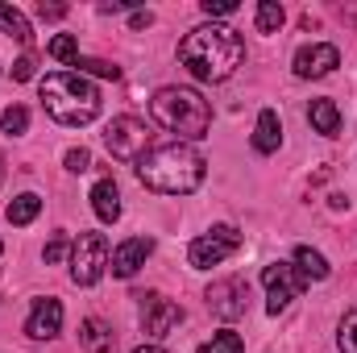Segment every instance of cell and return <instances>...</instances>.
Wrapping results in <instances>:
<instances>
[{"label": "cell", "mask_w": 357, "mask_h": 353, "mask_svg": "<svg viewBox=\"0 0 357 353\" xmlns=\"http://www.w3.org/2000/svg\"><path fill=\"white\" fill-rule=\"evenodd\" d=\"M178 63L199 84H225L245 63V42L229 25H199L178 42Z\"/></svg>", "instance_id": "cell-1"}, {"label": "cell", "mask_w": 357, "mask_h": 353, "mask_svg": "<svg viewBox=\"0 0 357 353\" xmlns=\"http://www.w3.org/2000/svg\"><path fill=\"white\" fill-rule=\"evenodd\" d=\"M208 175V163L199 150H191L187 142H167V146H150L137 158V179L150 191L162 195H191Z\"/></svg>", "instance_id": "cell-2"}, {"label": "cell", "mask_w": 357, "mask_h": 353, "mask_svg": "<svg viewBox=\"0 0 357 353\" xmlns=\"http://www.w3.org/2000/svg\"><path fill=\"white\" fill-rule=\"evenodd\" d=\"M150 117L175 133V142H199L212 129V104L195 88H162L150 100Z\"/></svg>", "instance_id": "cell-3"}, {"label": "cell", "mask_w": 357, "mask_h": 353, "mask_svg": "<svg viewBox=\"0 0 357 353\" xmlns=\"http://www.w3.org/2000/svg\"><path fill=\"white\" fill-rule=\"evenodd\" d=\"M42 108L50 112V121L79 129L100 117V91L79 71H54L42 80Z\"/></svg>", "instance_id": "cell-4"}, {"label": "cell", "mask_w": 357, "mask_h": 353, "mask_svg": "<svg viewBox=\"0 0 357 353\" xmlns=\"http://www.w3.org/2000/svg\"><path fill=\"white\" fill-rule=\"evenodd\" d=\"M104 146L116 163H137L150 150V129L137 117H112L108 129H104Z\"/></svg>", "instance_id": "cell-5"}, {"label": "cell", "mask_w": 357, "mask_h": 353, "mask_svg": "<svg viewBox=\"0 0 357 353\" xmlns=\"http://www.w3.org/2000/svg\"><path fill=\"white\" fill-rule=\"evenodd\" d=\"M237 250H241L237 225H216V229H208V233H199V237L191 241L187 262L195 266V270H212V266H220L229 254H237Z\"/></svg>", "instance_id": "cell-6"}, {"label": "cell", "mask_w": 357, "mask_h": 353, "mask_svg": "<svg viewBox=\"0 0 357 353\" xmlns=\"http://www.w3.org/2000/svg\"><path fill=\"white\" fill-rule=\"evenodd\" d=\"M108 270V237L104 233H79L75 250H71V278L79 287L100 283V274Z\"/></svg>", "instance_id": "cell-7"}, {"label": "cell", "mask_w": 357, "mask_h": 353, "mask_svg": "<svg viewBox=\"0 0 357 353\" xmlns=\"http://www.w3.org/2000/svg\"><path fill=\"white\" fill-rule=\"evenodd\" d=\"M208 312L220 320H241L250 312V283L245 278H216L208 287Z\"/></svg>", "instance_id": "cell-8"}, {"label": "cell", "mask_w": 357, "mask_h": 353, "mask_svg": "<svg viewBox=\"0 0 357 353\" xmlns=\"http://www.w3.org/2000/svg\"><path fill=\"white\" fill-rule=\"evenodd\" d=\"M137 299V320H142V333L146 337H167L171 329H175L178 320H183V308L171 303V299H162L158 291H142V295H133Z\"/></svg>", "instance_id": "cell-9"}, {"label": "cell", "mask_w": 357, "mask_h": 353, "mask_svg": "<svg viewBox=\"0 0 357 353\" xmlns=\"http://www.w3.org/2000/svg\"><path fill=\"white\" fill-rule=\"evenodd\" d=\"M262 283H266V312L270 316H278V312H287L291 308V299L307 287L303 278H299V270L295 266H287V262H270L266 270H262Z\"/></svg>", "instance_id": "cell-10"}, {"label": "cell", "mask_w": 357, "mask_h": 353, "mask_svg": "<svg viewBox=\"0 0 357 353\" xmlns=\"http://www.w3.org/2000/svg\"><path fill=\"white\" fill-rule=\"evenodd\" d=\"M295 75L299 80H324L333 67H341V50L337 46H328V42H316V46H303V50H295Z\"/></svg>", "instance_id": "cell-11"}, {"label": "cell", "mask_w": 357, "mask_h": 353, "mask_svg": "<svg viewBox=\"0 0 357 353\" xmlns=\"http://www.w3.org/2000/svg\"><path fill=\"white\" fill-rule=\"evenodd\" d=\"M59 329H63V303L59 299H33V312H29V320H25V333L33 337V341H50V337H59Z\"/></svg>", "instance_id": "cell-12"}, {"label": "cell", "mask_w": 357, "mask_h": 353, "mask_svg": "<svg viewBox=\"0 0 357 353\" xmlns=\"http://www.w3.org/2000/svg\"><path fill=\"white\" fill-rule=\"evenodd\" d=\"M150 254H154V241H150V237H129V241H121V246L112 250V274H116V278H133V274L146 266Z\"/></svg>", "instance_id": "cell-13"}, {"label": "cell", "mask_w": 357, "mask_h": 353, "mask_svg": "<svg viewBox=\"0 0 357 353\" xmlns=\"http://www.w3.org/2000/svg\"><path fill=\"white\" fill-rule=\"evenodd\" d=\"M91 208H96V216H100L104 225L121 220V191H116L112 179H100V183L91 187Z\"/></svg>", "instance_id": "cell-14"}, {"label": "cell", "mask_w": 357, "mask_h": 353, "mask_svg": "<svg viewBox=\"0 0 357 353\" xmlns=\"http://www.w3.org/2000/svg\"><path fill=\"white\" fill-rule=\"evenodd\" d=\"M79 345L88 353H112V345H116V333L100 320V316H88L84 324H79Z\"/></svg>", "instance_id": "cell-15"}, {"label": "cell", "mask_w": 357, "mask_h": 353, "mask_svg": "<svg viewBox=\"0 0 357 353\" xmlns=\"http://www.w3.org/2000/svg\"><path fill=\"white\" fill-rule=\"evenodd\" d=\"M278 146H282L278 112H274V108H262V112H258V129H254V150H258V154H274Z\"/></svg>", "instance_id": "cell-16"}, {"label": "cell", "mask_w": 357, "mask_h": 353, "mask_svg": "<svg viewBox=\"0 0 357 353\" xmlns=\"http://www.w3.org/2000/svg\"><path fill=\"white\" fill-rule=\"evenodd\" d=\"M307 121H312V129L324 133V137H337V133H341V112H337L333 100H312V104H307Z\"/></svg>", "instance_id": "cell-17"}, {"label": "cell", "mask_w": 357, "mask_h": 353, "mask_svg": "<svg viewBox=\"0 0 357 353\" xmlns=\"http://www.w3.org/2000/svg\"><path fill=\"white\" fill-rule=\"evenodd\" d=\"M295 270H299L303 283H324V278L333 274V266L324 262V254H316L312 246H299V250H295Z\"/></svg>", "instance_id": "cell-18"}, {"label": "cell", "mask_w": 357, "mask_h": 353, "mask_svg": "<svg viewBox=\"0 0 357 353\" xmlns=\"http://www.w3.org/2000/svg\"><path fill=\"white\" fill-rule=\"evenodd\" d=\"M0 29H4V33H13L21 46H29V42H33V29H29L25 13H21V8H13V4H4V0H0Z\"/></svg>", "instance_id": "cell-19"}, {"label": "cell", "mask_w": 357, "mask_h": 353, "mask_svg": "<svg viewBox=\"0 0 357 353\" xmlns=\"http://www.w3.org/2000/svg\"><path fill=\"white\" fill-rule=\"evenodd\" d=\"M42 212V200L33 195V191H25V195H17L8 208H4V216H8V225H29L33 216Z\"/></svg>", "instance_id": "cell-20"}, {"label": "cell", "mask_w": 357, "mask_h": 353, "mask_svg": "<svg viewBox=\"0 0 357 353\" xmlns=\"http://www.w3.org/2000/svg\"><path fill=\"white\" fill-rule=\"evenodd\" d=\"M282 4L278 0H262L258 4V33H278V25H282Z\"/></svg>", "instance_id": "cell-21"}, {"label": "cell", "mask_w": 357, "mask_h": 353, "mask_svg": "<svg viewBox=\"0 0 357 353\" xmlns=\"http://www.w3.org/2000/svg\"><path fill=\"white\" fill-rule=\"evenodd\" d=\"M46 50H50V59H59V63H71V67L79 63V46H75V38H71V33L50 38V46H46Z\"/></svg>", "instance_id": "cell-22"}, {"label": "cell", "mask_w": 357, "mask_h": 353, "mask_svg": "<svg viewBox=\"0 0 357 353\" xmlns=\"http://www.w3.org/2000/svg\"><path fill=\"white\" fill-rule=\"evenodd\" d=\"M245 350V341H241V333H233V329H225V333H216L208 345L199 353H241Z\"/></svg>", "instance_id": "cell-23"}, {"label": "cell", "mask_w": 357, "mask_h": 353, "mask_svg": "<svg viewBox=\"0 0 357 353\" xmlns=\"http://www.w3.org/2000/svg\"><path fill=\"white\" fill-rule=\"evenodd\" d=\"M75 67H79V75H100V80H121V67H112V63H104V59H79Z\"/></svg>", "instance_id": "cell-24"}, {"label": "cell", "mask_w": 357, "mask_h": 353, "mask_svg": "<svg viewBox=\"0 0 357 353\" xmlns=\"http://www.w3.org/2000/svg\"><path fill=\"white\" fill-rule=\"evenodd\" d=\"M0 125H4V133H25L29 129V112L21 108V104H13V108H4V117H0Z\"/></svg>", "instance_id": "cell-25"}, {"label": "cell", "mask_w": 357, "mask_h": 353, "mask_svg": "<svg viewBox=\"0 0 357 353\" xmlns=\"http://www.w3.org/2000/svg\"><path fill=\"white\" fill-rule=\"evenodd\" d=\"M337 345H341V353H357V312H349V316L341 320V333H337Z\"/></svg>", "instance_id": "cell-26"}, {"label": "cell", "mask_w": 357, "mask_h": 353, "mask_svg": "<svg viewBox=\"0 0 357 353\" xmlns=\"http://www.w3.org/2000/svg\"><path fill=\"white\" fill-rule=\"evenodd\" d=\"M71 250H75V241H67V237L59 233V237H54V241L46 246V262H50V266H59L63 258H67V254H71Z\"/></svg>", "instance_id": "cell-27"}, {"label": "cell", "mask_w": 357, "mask_h": 353, "mask_svg": "<svg viewBox=\"0 0 357 353\" xmlns=\"http://www.w3.org/2000/svg\"><path fill=\"white\" fill-rule=\"evenodd\" d=\"M33 75H38V59H33V54H21V59L13 63V80L25 84V80H33Z\"/></svg>", "instance_id": "cell-28"}, {"label": "cell", "mask_w": 357, "mask_h": 353, "mask_svg": "<svg viewBox=\"0 0 357 353\" xmlns=\"http://www.w3.org/2000/svg\"><path fill=\"white\" fill-rule=\"evenodd\" d=\"M199 8H204L208 17H233V13H237V0H204Z\"/></svg>", "instance_id": "cell-29"}, {"label": "cell", "mask_w": 357, "mask_h": 353, "mask_svg": "<svg viewBox=\"0 0 357 353\" xmlns=\"http://www.w3.org/2000/svg\"><path fill=\"white\" fill-rule=\"evenodd\" d=\"M67 171H75V175L91 171V154L88 150H67Z\"/></svg>", "instance_id": "cell-30"}, {"label": "cell", "mask_w": 357, "mask_h": 353, "mask_svg": "<svg viewBox=\"0 0 357 353\" xmlns=\"http://www.w3.org/2000/svg\"><path fill=\"white\" fill-rule=\"evenodd\" d=\"M38 17H42V21H63L67 8H63V4H38Z\"/></svg>", "instance_id": "cell-31"}, {"label": "cell", "mask_w": 357, "mask_h": 353, "mask_svg": "<svg viewBox=\"0 0 357 353\" xmlns=\"http://www.w3.org/2000/svg\"><path fill=\"white\" fill-rule=\"evenodd\" d=\"M150 25H154V13H142V8L129 13V29H150Z\"/></svg>", "instance_id": "cell-32"}, {"label": "cell", "mask_w": 357, "mask_h": 353, "mask_svg": "<svg viewBox=\"0 0 357 353\" xmlns=\"http://www.w3.org/2000/svg\"><path fill=\"white\" fill-rule=\"evenodd\" d=\"M133 353H167L162 345H142V350H133Z\"/></svg>", "instance_id": "cell-33"}, {"label": "cell", "mask_w": 357, "mask_h": 353, "mask_svg": "<svg viewBox=\"0 0 357 353\" xmlns=\"http://www.w3.org/2000/svg\"><path fill=\"white\" fill-rule=\"evenodd\" d=\"M0 183H4V158H0Z\"/></svg>", "instance_id": "cell-34"}, {"label": "cell", "mask_w": 357, "mask_h": 353, "mask_svg": "<svg viewBox=\"0 0 357 353\" xmlns=\"http://www.w3.org/2000/svg\"><path fill=\"white\" fill-rule=\"evenodd\" d=\"M0 254H4V241H0Z\"/></svg>", "instance_id": "cell-35"}]
</instances>
